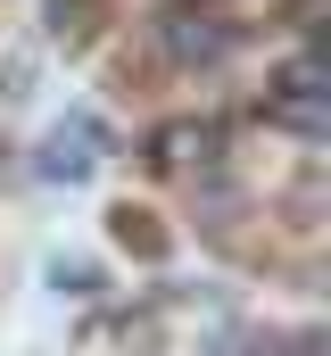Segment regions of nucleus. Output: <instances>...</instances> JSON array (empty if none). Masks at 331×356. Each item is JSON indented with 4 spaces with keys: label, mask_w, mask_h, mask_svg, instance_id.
<instances>
[{
    "label": "nucleus",
    "mask_w": 331,
    "mask_h": 356,
    "mask_svg": "<svg viewBox=\"0 0 331 356\" xmlns=\"http://www.w3.org/2000/svg\"><path fill=\"white\" fill-rule=\"evenodd\" d=\"M99 116H75V124H58L50 133V149H42V175H67V182H83L91 166H99Z\"/></svg>",
    "instance_id": "2"
},
{
    "label": "nucleus",
    "mask_w": 331,
    "mask_h": 356,
    "mask_svg": "<svg viewBox=\"0 0 331 356\" xmlns=\"http://www.w3.org/2000/svg\"><path fill=\"white\" fill-rule=\"evenodd\" d=\"M158 50H166V67L207 75V67H224L241 50V17L232 8H207V0H182V8L158 17Z\"/></svg>",
    "instance_id": "1"
},
{
    "label": "nucleus",
    "mask_w": 331,
    "mask_h": 356,
    "mask_svg": "<svg viewBox=\"0 0 331 356\" xmlns=\"http://www.w3.org/2000/svg\"><path fill=\"white\" fill-rule=\"evenodd\" d=\"M91 17H99V0H50V33H58V42H83Z\"/></svg>",
    "instance_id": "3"
}]
</instances>
